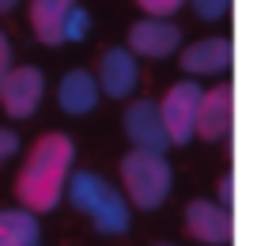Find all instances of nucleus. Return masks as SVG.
<instances>
[{
    "label": "nucleus",
    "mask_w": 257,
    "mask_h": 246,
    "mask_svg": "<svg viewBox=\"0 0 257 246\" xmlns=\"http://www.w3.org/2000/svg\"><path fill=\"white\" fill-rule=\"evenodd\" d=\"M0 246H42L38 212L31 208H0Z\"/></svg>",
    "instance_id": "obj_14"
},
{
    "label": "nucleus",
    "mask_w": 257,
    "mask_h": 246,
    "mask_svg": "<svg viewBox=\"0 0 257 246\" xmlns=\"http://www.w3.org/2000/svg\"><path fill=\"white\" fill-rule=\"evenodd\" d=\"M125 136L133 148H148V151H167L170 148V133L163 125V110L152 99H137L125 106Z\"/></svg>",
    "instance_id": "obj_7"
},
{
    "label": "nucleus",
    "mask_w": 257,
    "mask_h": 246,
    "mask_svg": "<svg viewBox=\"0 0 257 246\" xmlns=\"http://www.w3.org/2000/svg\"><path fill=\"white\" fill-rule=\"evenodd\" d=\"M31 31L42 46L83 42L91 31V16L80 0H31Z\"/></svg>",
    "instance_id": "obj_4"
},
{
    "label": "nucleus",
    "mask_w": 257,
    "mask_h": 246,
    "mask_svg": "<svg viewBox=\"0 0 257 246\" xmlns=\"http://www.w3.org/2000/svg\"><path fill=\"white\" fill-rule=\"evenodd\" d=\"M68 201L91 220L98 235H125L133 223V208H128L125 190L110 186L95 171H72L68 178Z\"/></svg>",
    "instance_id": "obj_2"
},
{
    "label": "nucleus",
    "mask_w": 257,
    "mask_h": 246,
    "mask_svg": "<svg viewBox=\"0 0 257 246\" xmlns=\"http://www.w3.org/2000/svg\"><path fill=\"white\" fill-rule=\"evenodd\" d=\"M201 99H204V91H201V84L197 79H178V84H170L167 88V95H163V125H167V133H170V144H189L193 136H197V114H201Z\"/></svg>",
    "instance_id": "obj_5"
},
{
    "label": "nucleus",
    "mask_w": 257,
    "mask_h": 246,
    "mask_svg": "<svg viewBox=\"0 0 257 246\" xmlns=\"http://www.w3.org/2000/svg\"><path fill=\"white\" fill-rule=\"evenodd\" d=\"M128 49L137 57H148V61H163V57L182 49V31H178L174 19L144 16L140 23L128 27Z\"/></svg>",
    "instance_id": "obj_8"
},
{
    "label": "nucleus",
    "mask_w": 257,
    "mask_h": 246,
    "mask_svg": "<svg viewBox=\"0 0 257 246\" xmlns=\"http://www.w3.org/2000/svg\"><path fill=\"white\" fill-rule=\"evenodd\" d=\"M137 8L144 16H155V19H170L174 12L185 8V0H137Z\"/></svg>",
    "instance_id": "obj_15"
},
{
    "label": "nucleus",
    "mask_w": 257,
    "mask_h": 246,
    "mask_svg": "<svg viewBox=\"0 0 257 246\" xmlns=\"http://www.w3.org/2000/svg\"><path fill=\"white\" fill-rule=\"evenodd\" d=\"M185 235H193L204 246L231 242V208L219 201H189L185 205Z\"/></svg>",
    "instance_id": "obj_10"
},
{
    "label": "nucleus",
    "mask_w": 257,
    "mask_h": 246,
    "mask_svg": "<svg viewBox=\"0 0 257 246\" xmlns=\"http://www.w3.org/2000/svg\"><path fill=\"white\" fill-rule=\"evenodd\" d=\"M16 151H19V136L12 129H0V163H8Z\"/></svg>",
    "instance_id": "obj_17"
},
{
    "label": "nucleus",
    "mask_w": 257,
    "mask_h": 246,
    "mask_svg": "<svg viewBox=\"0 0 257 246\" xmlns=\"http://www.w3.org/2000/svg\"><path fill=\"white\" fill-rule=\"evenodd\" d=\"M231 201H234V175H223L219 178V205L231 208Z\"/></svg>",
    "instance_id": "obj_19"
},
{
    "label": "nucleus",
    "mask_w": 257,
    "mask_h": 246,
    "mask_svg": "<svg viewBox=\"0 0 257 246\" xmlns=\"http://www.w3.org/2000/svg\"><path fill=\"white\" fill-rule=\"evenodd\" d=\"M121 190H125L128 205L140 212H152L174 190V171L167 163V151H148L133 148L121 159Z\"/></svg>",
    "instance_id": "obj_3"
},
{
    "label": "nucleus",
    "mask_w": 257,
    "mask_h": 246,
    "mask_svg": "<svg viewBox=\"0 0 257 246\" xmlns=\"http://www.w3.org/2000/svg\"><path fill=\"white\" fill-rule=\"evenodd\" d=\"M8 72H12V42H8V34L0 31V84H4Z\"/></svg>",
    "instance_id": "obj_18"
},
{
    "label": "nucleus",
    "mask_w": 257,
    "mask_h": 246,
    "mask_svg": "<svg viewBox=\"0 0 257 246\" xmlns=\"http://www.w3.org/2000/svg\"><path fill=\"white\" fill-rule=\"evenodd\" d=\"M231 114H234V91L231 84H219V88L204 91L201 99V114H197V136L208 144L223 140L231 133Z\"/></svg>",
    "instance_id": "obj_11"
},
{
    "label": "nucleus",
    "mask_w": 257,
    "mask_h": 246,
    "mask_svg": "<svg viewBox=\"0 0 257 246\" xmlns=\"http://www.w3.org/2000/svg\"><path fill=\"white\" fill-rule=\"evenodd\" d=\"M155 246H170V242H155Z\"/></svg>",
    "instance_id": "obj_21"
},
{
    "label": "nucleus",
    "mask_w": 257,
    "mask_h": 246,
    "mask_svg": "<svg viewBox=\"0 0 257 246\" xmlns=\"http://www.w3.org/2000/svg\"><path fill=\"white\" fill-rule=\"evenodd\" d=\"M98 88L110 99H128L140 84V57L128 46H113L98 57Z\"/></svg>",
    "instance_id": "obj_9"
},
{
    "label": "nucleus",
    "mask_w": 257,
    "mask_h": 246,
    "mask_svg": "<svg viewBox=\"0 0 257 246\" xmlns=\"http://www.w3.org/2000/svg\"><path fill=\"white\" fill-rule=\"evenodd\" d=\"M42 99H46V76L34 64H12V72L0 84V106L12 121H27L38 114Z\"/></svg>",
    "instance_id": "obj_6"
},
{
    "label": "nucleus",
    "mask_w": 257,
    "mask_h": 246,
    "mask_svg": "<svg viewBox=\"0 0 257 246\" xmlns=\"http://www.w3.org/2000/svg\"><path fill=\"white\" fill-rule=\"evenodd\" d=\"M16 4H23V0H0V16H8V12L16 8Z\"/></svg>",
    "instance_id": "obj_20"
},
{
    "label": "nucleus",
    "mask_w": 257,
    "mask_h": 246,
    "mask_svg": "<svg viewBox=\"0 0 257 246\" xmlns=\"http://www.w3.org/2000/svg\"><path fill=\"white\" fill-rule=\"evenodd\" d=\"M231 42L227 38H201L193 42V46L182 49V57H178V64H182L185 76H219V72L231 68Z\"/></svg>",
    "instance_id": "obj_13"
},
{
    "label": "nucleus",
    "mask_w": 257,
    "mask_h": 246,
    "mask_svg": "<svg viewBox=\"0 0 257 246\" xmlns=\"http://www.w3.org/2000/svg\"><path fill=\"white\" fill-rule=\"evenodd\" d=\"M189 4L204 23H216V19H223L227 12H231V0H189Z\"/></svg>",
    "instance_id": "obj_16"
},
{
    "label": "nucleus",
    "mask_w": 257,
    "mask_h": 246,
    "mask_svg": "<svg viewBox=\"0 0 257 246\" xmlns=\"http://www.w3.org/2000/svg\"><path fill=\"white\" fill-rule=\"evenodd\" d=\"M76 144L64 133H42L31 144L23 167L16 175V197L31 212H53L68 193V175H72Z\"/></svg>",
    "instance_id": "obj_1"
},
{
    "label": "nucleus",
    "mask_w": 257,
    "mask_h": 246,
    "mask_svg": "<svg viewBox=\"0 0 257 246\" xmlns=\"http://www.w3.org/2000/svg\"><path fill=\"white\" fill-rule=\"evenodd\" d=\"M98 99H102V88H98V76L87 68H72L64 72L61 84H57V106H61L64 114H72V118H83V114H91L98 106Z\"/></svg>",
    "instance_id": "obj_12"
}]
</instances>
